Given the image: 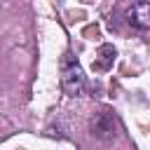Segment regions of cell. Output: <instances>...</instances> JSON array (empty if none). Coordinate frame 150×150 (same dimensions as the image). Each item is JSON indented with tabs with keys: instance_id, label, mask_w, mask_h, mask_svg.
<instances>
[{
	"instance_id": "6da1fadb",
	"label": "cell",
	"mask_w": 150,
	"mask_h": 150,
	"mask_svg": "<svg viewBox=\"0 0 150 150\" xmlns=\"http://www.w3.org/2000/svg\"><path fill=\"white\" fill-rule=\"evenodd\" d=\"M84 84H87V80H84V73H82L80 63L70 54H66L63 61H61V89L68 96H82Z\"/></svg>"
},
{
	"instance_id": "7a4b0ae2",
	"label": "cell",
	"mask_w": 150,
	"mask_h": 150,
	"mask_svg": "<svg viewBox=\"0 0 150 150\" xmlns=\"http://www.w3.org/2000/svg\"><path fill=\"white\" fill-rule=\"evenodd\" d=\"M127 21L138 30H148L150 28V2H134L127 9Z\"/></svg>"
},
{
	"instance_id": "3957f363",
	"label": "cell",
	"mask_w": 150,
	"mask_h": 150,
	"mask_svg": "<svg viewBox=\"0 0 150 150\" xmlns=\"http://www.w3.org/2000/svg\"><path fill=\"white\" fill-rule=\"evenodd\" d=\"M91 134L98 136V138H103V141L112 138L115 136V120H112V115L98 112L96 117H91Z\"/></svg>"
},
{
	"instance_id": "277c9868",
	"label": "cell",
	"mask_w": 150,
	"mask_h": 150,
	"mask_svg": "<svg viewBox=\"0 0 150 150\" xmlns=\"http://www.w3.org/2000/svg\"><path fill=\"white\" fill-rule=\"evenodd\" d=\"M96 56H98V59H96L94 68H96V70H108V68L115 63V56H117V52H115V47H112V45H101Z\"/></svg>"
}]
</instances>
